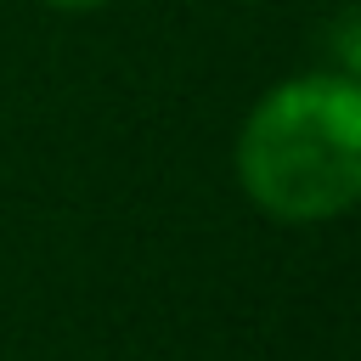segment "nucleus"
I'll return each instance as SVG.
<instances>
[{"label": "nucleus", "instance_id": "obj_2", "mask_svg": "<svg viewBox=\"0 0 361 361\" xmlns=\"http://www.w3.org/2000/svg\"><path fill=\"white\" fill-rule=\"evenodd\" d=\"M39 6H56V11H96V6H107V0H39Z\"/></svg>", "mask_w": 361, "mask_h": 361}, {"label": "nucleus", "instance_id": "obj_1", "mask_svg": "<svg viewBox=\"0 0 361 361\" xmlns=\"http://www.w3.org/2000/svg\"><path fill=\"white\" fill-rule=\"evenodd\" d=\"M248 203L282 226H322L361 197V85L355 73H299L271 85L237 135Z\"/></svg>", "mask_w": 361, "mask_h": 361}]
</instances>
